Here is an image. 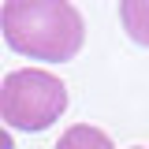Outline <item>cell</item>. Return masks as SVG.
Here are the masks:
<instances>
[{"label": "cell", "mask_w": 149, "mask_h": 149, "mask_svg": "<svg viewBox=\"0 0 149 149\" xmlns=\"http://www.w3.org/2000/svg\"><path fill=\"white\" fill-rule=\"evenodd\" d=\"M0 30L11 52L45 63L74 60L86 41V22L71 0H4Z\"/></svg>", "instance_id": "6da1fadb"}, {"label": "cell", "mask_w": 149, "mask_h": 149, "mask_svg": "<svg viewBox=\"0 0 149 149\" xmlns=\"http://www.w3.org/2000/svg\"><path fill=\"white\" fill-rule=\"evenodd\" d=\"M119 22L134 45L149 49V0H119Z\"/></svg>", "instance_id": "3957f363"}, {"label": "cell", "mask_w": 149, "mask_h": 149, "mask_svg": "<svg viewBox=\"0 0 149 149\" xmlns=\"http://www.w3.org/2000/svg\"><path fill=\"white\" fill-rule=\"evenodd\" d=\"M56 149H116V146H112V138L104 130L90 127V123H74V127H67L60 134Z\"/></svg>", "instance_id": "277c9868"}, {"label": "cell", "mask_w": 149, "mask_h": 149, "mask_svg": "<svg viewBox=\"0 0 149 149\" xmlns=\"http://www.w3.org/2000/svg\"><path fill=\"white\" fill-rule=\"evenodd\" d=\"M134 149H142V146H134Z\"/></svg>", "instance_id": "8992f818"}, {"label": "cell", "mask_w": 149, "mask_h": 149, "mask_svg": "<svg viewBox=\"0 0 149 149\" xmlns=\"http://www.w3.org/2000/svg\"><path fill=\"white\" fill-rule=\"evenodd\" d=\"M0 149H15V142H11V134L0 127Z\"/></svg>", "instance_id": "5b68a950"}, {"label": "cell", "mask_w": 149, "mask_h": 149, "mask_svg": "<svg viewBox=\"0 0 149 149\" xmlns=\"http://www.w3.org/2000/svg\"><path fill=\"white\" fill-rule=\"evenodd\" d=\"M67 112V86L52 71L19 67L0 82V119L15 130H49Z\"/></svg>", "instance_id": "7a4b0ae2"}]
</instances>
